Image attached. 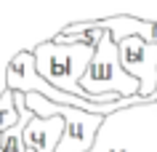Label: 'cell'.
<instances>
[{
	"label": "cell",
	"mask_w": 157,
	"mask_h": 152,
	"mask_svg": "<svg viewBox=\"0 0 157 152\" xmlns=\"http://www.w3.org/2000/svg\"><path fill=\"white\" fill-rule=\"evenodd\" d=\"M93 51H96L93 45H83V43L61 45V43L45 40V43H37L32 48V53H35V61H37L40 77H45L59 91L88 99V93L80 88V77L85 75V69L91 64ZM88 101H93V99H88Z\"/></svg>",
	"instance_id": "7a4b0ae2"
},
{
	"label": "cell",
	"mask_w": 157,
	"mask_h": 152,
	"mask_svg": "<svg viewBox=\"0 0 157 152\" xmlns=\"http://www.w3.org/2000/svg\"><path fill=\"white\" fill-rule=\"evenodd\" d=\"M80 88L88 93V99L99 101V104H109L120 96L125 99V96L139 93V80L125 72L123 61H120V48L109 32L101 35L91 64L85 69V75L80 77Z\"/></svg>",
	"instance_id": "6da1fadb"
},
{
	"label": "cell",
	"mask_w": 157,
	"mask_h": 152,
	"mask_svg": "<svg viewBox=\"0 0 157 152\" xmlns=\"http://www.w3.org/2000/svg\"><path fill=\"white\" fill-rule=\"evenodd\" d=\"M19 104H16V91H6L0 93V134H6L8 128H13L19 123Z\"/></svg>",
	"instance_id": "52a82bcc"
},
{
	"label": "cell",
	"mask_w": 157,
	"mask_h": 152,
	"mask_svg": "<svg viewBox=\"0 0 157 152\" xmlns=\"http://www.w3.org/2000/svg\"><path fill=\"white\" fill-rule=\"evenodd\" d=\"M155 27L157 21H144L136 16H109L99 21H77V24H67L61 32H83V29H104L112 35L115 43H123L125 37H144L147 43L155 40Z\"/></svg>",
	"instance_id": "5b68a950"
},
{
	"label": "cell",
	"mask_w": 157,
	"mask_h": 152,
	"mask_svg": "<svg viewBox=\"0 0 157 152\" xmlns=\"http://www.w3.org/2000/svg\"><path fill=\"white\" fill-rule=\"evenodd\" d=\"M117 48L125 72L139 80V96L155 101L152 93L157 91V43H147L144 37H125L123 43H117Z\"/></svg>",
	"instance_id": "277c9868"
},
{
	"label": "cell",
	"mask_w": 157,
	"mask_h": 152,
	"mask_svg": "<svg viewBox=\"0 0 157 152\" xmlns=\"http://www.w3.org/2000/svg\"><path fill=\"white\" fill-rule=\"evenodd\" d=\"M61 134H64V118H59V115L37 118L35 115L24 128L27 152H56Z\"/></svg>",
	"instance_id": "8992f818"
},
{
	"label": "cell",
	"mask_w": 157,
	"mask_h": 152,
	"mask_svg": "<svg viewBox=\"0 0 157 152\" xmlns=\"http://www.w3.org/2000/svg\"><path fill=\"white\" fill-rule=\"evenodd\" d=\"M155 43H157V27H155Z\"/></svg>",
	"instance_id": "ba28073f"
},
{
	"label": "cell",
	"mask_w": 157,
	"mask_h": 152,
	"mask_svg": "<svg viewBox=\"0 0 157 152\" xmlns=\"http://www.w3.org/2000/svg\"><path fill=\"white\" fill-rule=\"evenodd\" d=\"M24 101L27 110H32L37 118H51V115L64 118V134H61L56 152H88L93 147V139L104 123L101 115L77 110L69 104H56V101L45 99L43 93H24Z\"/></svg>",
	"instance_id": "3957f363"
}]
</instances>
